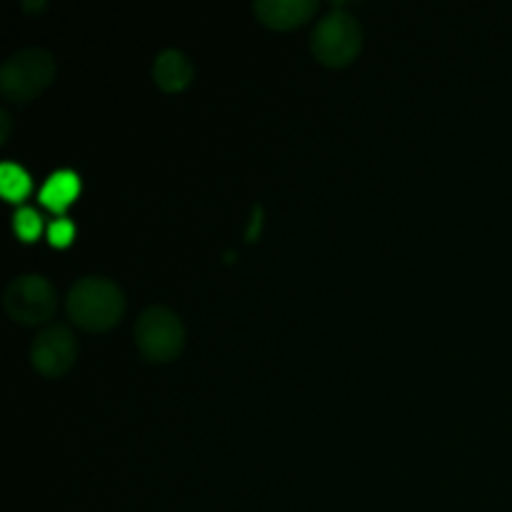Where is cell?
Instances as JSON below:
<instances>
[{
	"label": "cell",
	"mask_w": 512,
	"mask_h": 512,
	"mask_svg": "<svg viewBox=\"0 0 512 512\" xmlns=\"http://www.w3.org/2000/svg\"><path fill=\"white\" fill-rule=\"evenodd\" d=\"M68 315L85 330H108L120 320L125 310L123 290L103 275L80 278L65 298Z\"/></svg>",
	"instance_id": "cell-1"
},
{
	"label": "cell",
	"mask_w": 512,
	"mask_h": 512,
	"mask_svg": "<svg viewBox=\"0 0 512 512\" xmlns=\"http://www.w3.org/2000/svg\"><path fill=\"white\" fill-rule=\"evenodd\" d=\"M75 355H78V343L65 325H48L45 330H40L33 350H30L35 370L48 378L68 373L70 365L75 363Z\"/></svg>",
	"instance_id": "cell-6"
},
{
	"label": "cell",
	"mask_w": 512,
	"mask_h": 512,
	"mask_svg": "<svg viewBox=\"0 0 512 512\" xmlns=\"http://www.w3.org/2000/svg\"><path fill=\"white\" fill-rule=\"evenodd\" d=\"M3 305L15 323L35 325L48 320L55 313L58 295L43 275H18L8 283L3 293Z\"/></svg>",
	"instance_id": "cell-5"
},
{
	"label": "cell",
	"mask_w": 512,
	"mask_h": 512,
	"mask_svg": "<svg viewBox=\"0 0 512 512\" xmlns=\"http://www.w3.org/2000/svg\"><path fill=\"white\" fill-rule=\"evenodd\" d=\"M55 75V60L43 48L15 50L0 68V90L13 103H28L48 88Z\"/></svg>",
	"instance_id": "cell-2"
},
{
	"label": "cell",
	"mask_w": 512,
	"mask_h": 512,
	"mask_svg": "<svg viewBox=\"0 0 512 512\" xmlns=\"http://www.w3.org/2000/svg\"><path fill=\"white\" fill-rule=\"evenodd\" d=\"M75 228L68 218H55L53 223L48 225V240L53 245H68L73 240Z\"/></svg>",
	"instance_id": "cell-12"
},
{
	"label": "cell",
	"mask_w": 512,
	"mask_h": 512,
	"mask_svg": "<svg viewBox=\"0 0 512 512\" xmlns=\"http://www.w3.org/2000/svg\"><path fill=\"white\" fill-rule=\"evenodd\" d=\"M153 78L168 93L175 90H183L185 85L193 78V63H190L188 55L178 48H168L163 53H158L153 63Z\"/></svg>",
	"instance_id": "cell-8"
},
{
	"label": "cell",
	"mask_w": 512,
	"mask_h": 512,
	"mask_svg": "<svg viewBox=\"0 0 512 512\" xmlns=\"http://www.w3.org/2000/svg\"><path fill=\"white\" fill-rule=\"evenodd\" d=\"M135 340L145 358L153 363H168L183 350V320L165 305H150L135 323Z\"/></svg>",
	"instance_id": "cell-4"
},
{
	"label": "cell",
	"mask_w": 512,
	"mask_h": 512,
	"mask_svg": "<svg viewBox=\"0 0 512 512\" xmlns=\"http://www.w3.org/2000/svg\"><path fill=\"white\" fill-rule=\"evenodd\" d=\"M0 120H3V133H0V138H8V130H10V115L8 110H0Z\"/></svg>",
	"instance_id": "cell-13"
},
{
	"label": "cell",
	"mask_w": 512,
	"mask_h": 512,
	"mask_svg": "<svg viewBox=\"0 0 512 512\" xmlns=\"http://www.w3.org/2000/svg\"><path fill=\"white\" fill-rule=\"evenodd\" d=\"M310 43H313V53L320 63L330 65V68H343L358 55L360 45H363V30L348 10L335 8L315 25Z\"/></svg>",
	"instance_id": "cell-3"
},
{
	"label": "cell",
	"mask_w": 512,
	"mask_h": 512,
	"mask_svg": "<svg viewBox=\"0 0 512 512\" xmlns=\"http://www.w3.org/2000/svg\"><path fill=\"white\" fill-rule=\"evenodd\" d=\"M260 215H263V210L255 208V215H253V228L248 230V238H255V230H258V225H260Z\"/></svg>",
	"instance_id": "cell-14"
},
{
	"label": "cell",
	"mask_w": 512,
	"mask_h": 512,
	"mask_svg": "<svg viewBox=\"0 0 512 512\" xmlns=\"http://www.w3.org/2000/svg\"><path fill=\"white\" fill-rule=\"evenodd\" d=\"M80 193V178L73 170H55L40 188V200L50 210H63Z\"/></svg>",
	"instance_id": "cell-9"
},
{
	"label": "cell",
	"mask_w": 512,
	"mask_h": 512,
	"mask_svg": "<svg viewBox=\"0 0 512 512\" xmlns=\"http://www.w3.org/2000/svg\"><path fill=\"white\" fill-rule=\"evenodd\" d=\"M0 188L8 200H23L30 190V175L20 165L3 163L0 168Z\"/></svg>",
	"instance_id": "cell-10"
},
{
	"label": "cell",
	"mask_w": 512,
	"mask_h": 512,
	"mask_svg": "<svg viewBox=\"0 0 512 512\" xmlns=\"http://www.w3.org/2000/svg\"><path fill=\"white\" fill-rule=\"evenodd\" d=\"M318 10L315 0H258L255 13L268 28L288 30L305 23Z\"/></svg>",
	"instance_id": "cell-7"
},
{
	"label": "cell",
	"mask_w": 512,
	"mask_h": 512,
	"mask_svg": "<svg viewBox=\"0 0 512 512\" xmlns=\"http://www.w3.org/2000/svg\"><path fill=\"white\" fill-rule=\"evenodd\" d=\"M15 233L20 235L23 240H35L43 230V223H40V215L35 213L33 208H20L13 218Z\"/></svg>",
	"instance_id": "cell-11"
}]
</instances>
